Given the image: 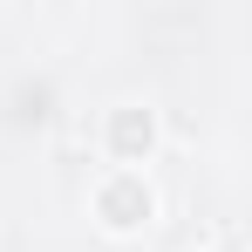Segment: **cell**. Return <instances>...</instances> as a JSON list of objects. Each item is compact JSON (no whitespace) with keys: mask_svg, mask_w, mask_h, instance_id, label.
Segmentation results:
<instances>
[{"mask_svg":"<svg viewBox=\"0 0 252 252\" xmlns=\"http://www.w3.org/2000/svg\"><path fill=\"white\" fill-rule=\"evenodd\" d=\"M211 252H239V246H211Z\"/></svg>","mask_w":252,"mask_h":252,"instance_id":"3","label":"cell"},{"mask_svg":"<svg viewBox=\"0 0 252 252\" xmlns=\"http://www.w3.org/2000/svg\"><path fill=\"white\" fill-rule=\"evenodd\" d=\"M150 143H157V116H150V109H136V102L109 109V157H116V170L143 164V157H150Z\"/></svg>","mask_w":252,"mask_h":252,"instance_id":"2","label":"cell"},{"mask_svg":"<svg viewBox=\"0 0 252 252\" xmlns=\"http://www.w3.org/2000/svg\"><path fill=\"white\" fill-rule=\"evenodd\" d=\"M95 218H102V232H143L157 218V191L143 184V170H109L95 184Z\"/></svg>","mask_w":252,"mask_h":252,"instance_id":"1","label":"cell"}]
</instances>
